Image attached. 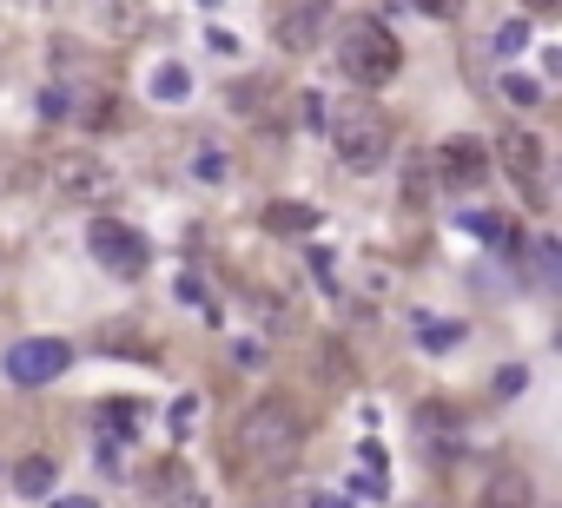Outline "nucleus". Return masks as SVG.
<instances>
[{
  "instance_id": "ddd939ff",
  "label": "nucleus",
  "mask_w": 562,
  "mask_h": 508,
  "mask_svg": "<svg viewBox=\"0 0 562 508\" xmlns=\"http://www.w3.org/2000/svg\"><path fill=\"white\" fill-rule=\"evenodd\" d=\"M311 225H317V212H311V205H291V199L265 205V231H272V238H304Z\"/></svg>"
},
{
  "instance_id": "2eb2a0df",
  "label": "nucleus",
  "mask_w": 562,
  "mask_h": 508,
  "mask_svg": "<svg viewBox=\"0 0 562 508\" xmlns=\"http://www.w3.org/2000/svg\"><path fill=\"white\" fill-rule=\"evenodd\" d=\"M192 179H199V186H225V179H232V158H225L218 145H199V152H192Z\"/></svg>"
},
{
  "instance_id": "20e7f679",
  "label": "nucleus",
  "mask_w": 562,
  "mask_h": 508,
  "mask_svg": "<svg viewBox=\"0 0 562 508\" xmlns=\"http://www.w3.org/2000/svg\"><path fill=\"white\" fill-rule=\"evenodd\" d=\"M497 158H503V173H510V186L523 192V205H529V212H549V158H542V139L516 126V132H503Z\"/></svg>"
},
{
  "instance_id": "a211bd4d",
  "label": "nucleus",
  "mask_w": 562,
  "mask_h": 508,
  "mask_svg": "<svg viewBox=\"0 0 562 508\" xmlns=\"http://www.w3.org/2000/svg\"><path fill=\"white\" fill-rule=\"evenodd\" d=\"M100 422H107V430H113L107 443H126V436L139 430V403H126V396H120V403H107V409H100Z\"/></svg>"
},
{
  "instance_id": "a878e982",
  "label": "nucleus",
  "mask_w": 562,
  "mask_h": 508,
  "mask_svg": "<svg viewBox=\"0 0 562 508\" xmlns=\"http://www.w3.org/2000/svg\"><path fill=\"white\" fill-rule=\"evenodd\" d=\"M417 14H430V21H450V0H411Z\"/></svg>"
},
{
  "instance_id": "0eeeda50",
  "label": "nucleus",
  "mask_w": 562,
  "mask_h": 508,
  "mask_svg": "<svg viewBox=\"0 0 562 508\" xmlns=\"http://www.w3.org/2000/svg\"><path fill=\"white\" fill-rule=\"evenodd\" d=\"M87 251L113 271V278H139L146 271V238L139 225H120V218H87Z\"/></svg>"
},
{
  "instance_id": "39448f33",
  "label": "nucleus",
  "mask_w": 562,
  "mask_h": 508,
  "mask_svg": "<svg viewBox=\"0 0 562 508\" xmlns=\"http://www.w3.org/2000/svg\"><path fill=\"white\" fill-rule=\"evenodd\" d=\"M47 173H53V192H60L66 205H100V199H113V192H120L113 165H100L93 152H60Z\"/></svg>"
},
{
  "instance_id": "c85d7f7f",
  "label": "nucleus",
  "mask_w": 562,
  "mask_h": 508,
  "mask_svg": "<svg viewBox=\"0 0 562 508\" xmlns=\"http://www.w3.org/2000/svg\"><path fill=\"white\" fill-rule=\"evenodd\" d=\"M60 508H93V501H79V495H73V501H60Z\"/></svg>"
},
{
  "instance_id": "4be33fe9",
  "label": "nucleus",
  "mask_w": 562,
  "mask_h": 508,
  "mask_svg": "<svg viewBox=\"0 0 562 508\" xmlns=\"http://www.w3.org/2000/svg\"><path fill=\"white\" fill-rule=\"evenodd\" d=\"M523 390H529V370L523 364H503L497 370V396H523Z\"/></svg>"
},
{
  "instance_id": "393cba45",
  "label": "nucleus",
  "mask_w": 562,
  "mask_h": 508,
  "mask_svg": "<svg viewBox=\"0 0 562 508\" xmlns=\"http://www.w3.org/2000/svg\"><path fill=\"white\" fill-rule=\"evenodd\" d=\"M179 297H186V304H205V284H199V278L186 271V278H179Z\"/></svg>"
},
{
  "instance_id": "9b49d317",
  "label": "nucleus",
  "mask_w": 562,
  "mask_h": 508,
  "mask_svg": "<svg viewBox=\"0 0 562 508\" xmlns=\"http://www.w3.org/2000/svg\"><path fill=\"white\" fill-rule=\"evenodd\" d=\"M476 508H536V482L523 469H503L484 482V495H476Z\"/></svg>"
},
{
  "instance_id": "423d86ee",
  "label": "nucleus",
  "mask_w": 562,
  "mask_h": 508,
  "mask_svg": "<svg viewBox=\"0 0 562 508\" xmlns=\"http://www.w3.org/2000/svg\"><path fill=\"white\" fill-rule=\"evenodd\" d=\"M0 370H8V383H21V390H40V383L73 370V344H66V336H27V344L8 351Z\"/></svg>"
},
{
  "instance_id": "1a4fd4ad",
  "label": "nucleus",
  "mask_w": 562,
  "mask_h": 508,
  "mask_svg": "<svg viewBox=\"0 0 562 508\" xmlns=\"http://www.w3.org/2000/svg\"><path fill=\"white\" fill-rule=\"evenodd\" d=\"M325 27H332V0H291V8L278 14V27H272V40L285 53H311L317 40H325Z\"/></svg>"
},
{
  "instance_id": "f3484780",
  "label": "nucleus",
  "mask_w": 562,
  "mask_h": 508,
  "mask_svg": "<svg viewBox=\"0 0 562 508\" xmlns=\"http://www.w3.org/2000/svg\"><path fill=\"white\" fill-rule=\"evenodd\" d=\"M272 100H278V87H265V79H259V87H232V106H238V113H259V119H278V113H272Z\"/></svg>"
},
{
  "instance_id": "cd10ccee",
  "label": "nucleus",
  "mask_w": 562,
  "mask_h": 508,
  "mask_svg": "<svg viewBox=\"0 0 562 508\" xmlns=\"http://www.w3.org/2000/svg\"><path fill=\"white\" fill-rule=\"evenodd\" d=\"M549 8H555V0H529V14H549Z\"/></svg>"
},
{
  "instance_id": "f03ea898",
  "label": "nucleus",
  "mask_w": 562,
  "mask_h": 508,
  "mask_svg": "<svg viewBox=\"0 0 562 508\" xmlns=\"http://www.w3.org/2000/svg\"><path fill=\"white\" fill-rule=\"evenodd\" d=\"M325 132H332V152H338V165L345 173H384V158H390V145H397V126H390V113L384 106H371V100H351V106H338L332 119H325Z\"/></svg>"
},
{
  "instance_id": "f257e3e1",
  "label": "nucleus",
  "mask_w": 562,
  "mask_h": 508,
  "mask_svg": "<svg viewBox=\"0 0 562 508\" xmlns=\"http://www.w3.org/2000/svg\"><path fill=\"white\" fill-rule=\"evenodd\" d=\"M304 443H311V416H304L291 396L272 390V396H259V403H246V409L232 416L225 462L246 475V482H278V475L298 469Z\"/></svg>"
},
{
  "instance_id": "bb28decb",
  "label": "nucleus",
  "mask_w": 562,
  "mask_h": 508,
  "mask_svg": "<svg viewBox=\"0 0 562 508\" xmlns=\"http://www.w3.org/2000/svg\"><path fill=\"white\" fill-rule=\"evenodd\" d=\"M311 508H345V501H332V495H311Z\"/></svg>"
},
{
  "instance_id": "6ab92c4d",
  "label": "nucleus",
  "mask_w": 562,
  "mask_h": 508,
  "mask_svg": "<svg viewBox=\"0 0 562 508\" xmlns=\"http://www.w3.org/2000/svg\"><path fill=\"white\" fill-rule=\"evenodd\" d=\"M523 47H529V21H503V27H497V53L510 60V53H523Z\"/></svg>"
},
{
  "instance_id": "5701e85b",
  "label": "nucleus",
  "mask_w": 562,
  "mask_h": 508,
  "mask_svg": "<svg viewBox=\"0 0 562 508\" xmlns=\"http://www.w3.org/2000/svg\"><path fill=\"white\" fill-rule=\"evenodd\" d=\"M430 186H437L430 165H404V192H411V199H430Z\"/></svg>"
},
{
  "instance_id": "c756f323",
  "label": "nucleus",
  "mask_w": 562,
  "mask_h": 508,
  "mask_svg": "<svg viewBox=\"0 0 562 508\" xmlns=\"http://www.w3.org/2000/svg\"><path fill=\"white\" fill-rule=\"evenodd\" d=\"M411 508H430V501H411Z\"/></svg>"
},
{
  "instance_id": "9d476101",
  "label": "nucleus",
  "mask_w": 562,
  "mask_h": 508,
  "mask_svg": "<svg viewBox=\"0 0 562 508\" xmlns=\"http://www.w3.org/2000/svg\"><path fill=\"white\" fill-rule=\"evenodd\" d=\"M79 14H87V27L100 40H133L146 27V8L139 0H79Z\"/></svg>"
},
{
  "instance_id": "412c9836",
  "label": "nucleus",
  "mask_w": 562,
  "mask_h": 508,
  "mask_svg": "<svg viewBox=\"0 0 562 508\" xmlns=\"http://www.w3.org/2000/svg\"><path fill=\"white\" fill-rule=\"evenodd\" d=\"M291 113H298V126H325V93H298Z\"/></svg>"
},
{
  "instance_id": "7ed1b4c3",
  "label": "nucleus",
  "mask_w": 562,
  "mask_h": 508,
  "mask_svg": "<svg viewBox=\"0 0 562 508\" xmlns=\"http://www.w3.org/2000/svg\"><path fill=\"white\" fill-rule=\"evenodd\" d=\"M397 66H404V40H397L384 21H371V14L345 21V34H338V73L351 79V87L377 93V87L397 79Z\"/></svg>"
},
{
  "instance_id": "6e6552de",
  "label": "nucleus",
  "mask_w": 562,
  "mask_h": 508,
  "mask_svg": "<svg viewBox=\"0 0 562 508\" xmlns=\"http://www.w3.org/2000/svg\"><path fill=\"white\" fill-rule=\"evenodd\" d=\"M430 173H437L444 192H476V186L490 179V152L476 145V139H444L437 158H430Z\"/></svg>"
},
{
  "instance_id": "dca6fc26",
  "label": "nucleus",
  "mask_w": 562,
  "mask_h": 508,
  "mask_svg": "<svg viewBox=\"0 0 562 508\" xmlns=\"http://www.w3.org/2000/svg\"><path fill=\"white\" fill-rule=\"evenodd\" d=\"M186 93H192V73H186V66H159V73H152V100L179 106Z\"/></svg>"
},
{
  "instance_id": "4468645a",
  "label": "nucleus",
  "mask_w": 562,
  "mask_h": 508,
  "mask_svg": "<svg viewBox=\"0 0 562 508\" xmlns=\"http://www.w3.org/2000/svg\"><path fill=\"white\" fill-rule=\"evenodd\" d=\"M417 344L444 357V351H457V344H463V323H450V317H417Z\"/></svg>"
},
{
  "instance_id": "b1692460",
  "label": "nucleus",
  "mask_w": 562,
  "mask_h": 508,
  "mask_svg": "<svg viewBox=\"0 0 562 508\" xmlns=\"http://www.w3.org/2000/svg\"><path fill=\"white\" fill-rule=\"evenodd\" d=\"M166 422H173V430H179V436H186V430H192V422H199V396H179V403H173V416H166Z\"/></svg>"
},
{
  "instance_id": "aec40b11",
  "label": "nucleus",
  "mask_w": 562,
  "mask_h": 508,
  "mask_svg": "<svg viewBox=\"0 0 562 508\" xmlns=\"http://www.w3.org/2000/svg\"><path fill=\"white\" fill-rule=\"evenodd\" d=\"M503 93H510L516 106H536V100H542V87H536V79H523V73H503Z\"/></svg>"
},
{
  "instance_id": "f8f14e48",
  "label": "nucleus",
  "mask_w": 562,
  "mask_h": 508,
  "mask_svg": "<svg viewBox=\"0 0 562 508\" xmlns=\"http://www.w3.org/2000/svg\"><path fill=\"white\" fill-rule=\"evenodd\" d=\"M53 456H21L14 462V495H27V501H40V495H53Z\"/></svg>"
}]
</instances>
